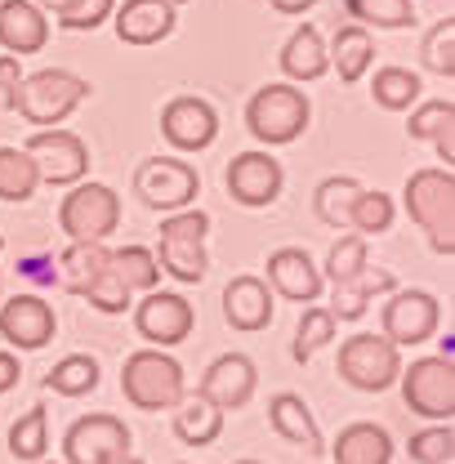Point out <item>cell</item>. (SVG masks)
<instances>
[{
	"mask_svg": "<svg viewBox=\"0 0 455 464\" xmlns=\"http://www.w3.org/2000/svg\"><path fill=\"white\" fill-rule=\"evenodd\" d=\"M282 72L290 85H308V81H322L326 76V67H331V58H326V41H322V32L313 27V23H304V27H295L290 32V41L282 45Z\"/></svg>",
	"mask_w": 455,
	"mask_h": 464,
	"instance_id": "cell-23",
	"label": "cell"
},
{
	"mask_svg": "<svg viewBox=\"0 0 455 464\" xmlns=\"http://www.w3.org/2000/svg\"><path fill=\"white\" fill-rule=\"evenodd\" d=\"M130 424L116 415H81L63 433V464H108L130 451Z\"/></svg>",
	"mask_w": 455,
	"mask_h": 464,
	"instance_id": "cell-11",
	"label": "cell"
},
{
	"mask_svg": "<svg viewBox=\"0 0 455 464\" xmlns=\"http://www.w3.org/2000/svg\"><path fill=\"white\" fill-rule=\"evenodd\" d=\"M268 277V290L273 295H282L290 304H313L322 286H326V277H322V268L308 259V250H299V246H286V250H273L268 255V268H264Z\"/></svg>",
	"mask_w": 455,
	"mask_h": 464,
	"instance_id": "cell-20",
	"label": "cell"
},
{
	"mask_svg": "<svg viewBox=\"0 0 455 464\" xmlns=\"http://www.w3.org/2000/svg\"><path fill=\"white\" fill-rule=\"evenodd\" d=\"M0 246H5V237H0Z\"/></svg>",
	"mask_w": 455,
	"mask_h": 464,
	"instance_id": "cell-52",
	"label": "cell"
},
{
	"mask_svg": "<svg viewBox=\"0 0 455 464\" xmlns=\"http://www.w3.org/2000/svg\"><path fill=\"white\" fill-rule=\"evenodd\" d=\"M335 326H340V322H335V313H331V308H304V317H299V331H295V348H290V357H295L299 366H308L317 348L335 340Z\"/></svg>",
	"mask_w": 455,
	"mask_h": 464,
	"instance_id": "cell-36",
	"label": "cell"
},
{
	"mask_svg": "<svg viewBox=\"0 0 455 464\" xmlns=\"http://www.w3.org/2000/svg\"><path fill=\"white\" fill-rule=\"evenodd\" d=\"M170 5H183V0H170Z\"/></svg>",
	"mask_w": 455,
	"mask_h": 464,
	"instance_id": "cell-51",
	"label": "cell"
},
{
	"mask_svg": "<svg viewBox=\"0 0 455 464\" xmlns=\"http://www.w3.org/2000/svg\"><path fill=\"white\" fill-rule=\"evenodd\" d=\"M371 94L384 112H411V103H420L424 90H420V76L411 67H380Z\"/></svg>",
	"mask_w": 455,
	"mask_h": 464,
	"instance_id": "cell-34",
	"label": "cell"
},
{
	"mask_svg": "<svg viewBox=\"0 0 455 464\" xmlns=\"http://www.w3.org/2000/svg\"><path fill=\"white\" fill-rule=\"evenodd\" d=\"M313 121V103L299 85L290 81H277V85H264L250 94L246 103V130L264 143V148H286L295 143Z\"/></svg>",
	"mask_w": 455,
	"mask_h": 464,
	"instance_id": "cell-4",
	"label": "cell"
},
{
	"mask_svg": "<svg viewBox=\"0 0 455 464\" xmlns=\"http://www.w3.org/2000/svg\"><path fill=\"white\" fill-rule=\"evenodd\" d=\"M23 152L32 157L41 183H54V188H72V183H81L90 174V148L72 130H54V125L50 130H36Z\"/></svg>",
	"mask_w": 455,
	"mask_h": 464,
	"instance_id": "cell-10",
	"label": "cell"
},
{
	"mask_svg": "<svg viewBox=\"0 0 455 464\" xmlns=\"http://www.w3.org/2000/svg\"><path fill=\"white\" fill-rule=\"evenodd\" d=\"M335 371H340L344 384L357 389V393H384V389L398 384V375H402V348L393 344L384 331H380V335L357 331L353 340L340 344Z\"/></svg>",
	"mask_w": 455,
	"mask_h": 464,
	"instance_id": "cell-6",
	"label": "cell"
},
{
	"mask_svg": "<svg viewBox=\"0 0 455 464\" xmlns=\"http://www.w3.org/2000/svg\"><path fill=\"white\" fill-rule=\"evenodd\" d=\"M224 433V411L210 406L206 398H183L174 406V438L183 447H210Z\"/></svg>",
	"mask_w": 455,
	"mask_h": 464,
	"instance_id": "cell-28",
	"label": "cell"
},
{
	"mask_svg": "<svg viewBox=\"0 0 455 464\" xmlns=\"http://www.w3.org/2000/svg\"><path fill=\"white\" fill-rule=\"evenodd\" d=\"M183 464H188V460H183ZM237 464H259V460H237Z\"/></svg>",
	"mask_w": 455,
	"mask_h": 464,
	"instance_id": "cell-50",
	"label": "cell"
},
{
	"mask_svg": "<svg viewBox=\"0 0 455 464\" xmlns=\"http://www.w3.org/2000/svg\"><path fill=\"white\" fill-rule=\"evenodd\" d=\"M331 67L340 72L344 85H357L366 72H371V63H375V41H371V27H362V23H344L335 27V41H331Z\"/></svg>",
	"mask_w": 455,
	"mask_h": 464,
	"instance_id": "cell-25",
	"label": "cell"
},
{
	"mask_svg": "<svg viewBox=\"0 0 455 464\" xmlns=\"http://www.w3.org/2000/svg\"><path fill=\"white\" fill-rule=\"evenodd\" d=\"M112 14L121 45H139V50L166 41L179 27V5H170V0H125V5H116Z\"/></svg>",
	"mask_w": 455,
	"mask_h": 464,
	"instance_id": "cell-19",
	"label": "cell"
},
{
	"mask_svg": "<svg viewBox=\"0 0 455 464\" xmlns=\"http://www.w3.org/2000/svg\"><path fill=\"white\" fill-rule=\"evenodd\" d=\"M282 183H286L282 161L268 157L264 148L237 152V157L228 161V174H224L228 197H232L237 206H246V210H264V206H273V201L282 197Z\"/></svg>",
	"mask_w": 455,
	"mask_h": 464,
	"instance_id": "cell-12",
	"label": "cell"
},
{
	"mask_svg": "<svg viewBox=\"0 0 455 464\" xmlns=\"http://www.w3.org/2000/svg\"><path fill=\"white\" fill-rule=\"evenodd\" d=\"M268 424H273L277 438H286L290 447H299L304 456H326V438H322L313 411H308V402L299 393H277L268 402Z\"/></svg>",
	"mask_w": 455,
	"mask_h": 464,
	"instance_id": "cell-22",
	"label": "cell"
},
{
	"mask_svg": "<svg viewBox=\"0 0 455 464\" xmlns=\"http://www.w3.org/2000/svg\"><path fill=\"white\" fill-rule=\"evenodd\" d=\"M206 232H210V215L206 210H174L161 219L157 232V264L170 273L174 282L183 286H197L206 282V268H210V255H206Z\"/></svg>",
	"mask_w": 455,
	"mask_h": 464,
	"instance_id": "cell-5",
	"label": "cell"
},
{
	"mask_svg": "<svg viewBox=\"0 0 455 464\" xmlns=\"http://www.w3.org/2000/svg\"><path fill=\"white\" fill-rule=\"evenodd\" d=\"M0 335H5V344L23 348V353L54 344L58 335L54 308L41 295H14V299L0 304Z\"/></svg>",
	"mask_w": 455,
	"mask_h": 464,
	"instance_id": "cell-15",
	"label": "cell"
},
{
	"mask_svg": "<svg viewBox=\"0 0 455 464\" xmlns=\"http://www.w3.org/2000/svg\"><path fill=\"white\" fill-rule=\"evenodd\" d=\"M348 228L362 232V237H380V232L393 228V197L389 192H366L353 201V215H348Z\"/></svg>",
	"mask_w": 455,
	"mask_h": 464,
	"instance_id": "cell-39",
	"label": "cell"
},
{
	"mask_svg": "<svg viewBox=\"0 0 455 464\" xmlns=\"http://www.w3.org/2000/svg\"><path fill=\"white\" fill-rule=\"evenodd\" d=\"M197 326V313L183 295L174 290H143L139 308H134V331L139 340H148L152 348H170V344H183Z\"/></svg>",
	"mask_w": 455,
	"mask_h": 464,
	"instance_id": "cell-13",
	"label": "cell"
},
{
	"mask_svg": "<svg viewBox=\"0 0 455 464\" xmlns=\"http://www.w3.org/2000/svg\"><path fill=\"white\" fill-rule=\"evenodd\" d=\"M41 188V174L32 166V157L23 148H0V201H32V192Z\"/></svg>",
	"mask_w": 455,
	"mask_h": 464,
	"instance_id": "cell-35",
	"label": "cell"
},
{
	"mask_svg": "<svg viewBox=\"0 0 455 464\" xmlns=\"http://www.w3.org/2000/svg\"><path fill=\"white\" fill-rule=\"evenodd\" d=\"M108 268L130 290H157V282H161V264H157V255L148 246H116V250H108Z\"/></svg>",
	"mask_w": 455,
	"mask_h": 464,
	"instance_id": "cell-33",
	"label": "cell"
},
{
	"mask_svg": "<svg viewBox=\"0 0 455 464\" xmlns=\"http://www.w3.org/2000/svg\"><path fill=\"white\" fill-rule=\"evenodd\" d=\"M85 299H90L99 313H125V308H130V286L116 277L112 268H103V273L85 286Z\"/></svg>",
	"mask_w": 455,
	"mask_h": 464,
	"instance_id": "cell-43",
	"label": "cell"
},
{
	"mask_svg": "<svg viewBox=\"0 0 455 464\" xmlns=\"http://www.w3.org/2000/svg\"><path fill=\"white\" fill-rule=\"evenodd\" d=\"M18 380H23V366H18V357H14L9 348H0V393L18 389Z\"/></svg>",
	"mask_w": 455,
	"mask_h": 464,
	"instance_id": "cell-46",
	"label": "cell"
},
{
	"mask_svg": "<svg viewBox=\"0 0 455 464\" xmlns=\"http://www.w3.org/2000/svg\"><path fill=\"white\" fill-rule=\"evenodd\" d=\"M18 81H23V67H18V58L5 54V58H0V94H5V108H9V99H14Z\"/></svg>",
	"mask_w": 455,
	"mask_h": 464,
	"instance_id": "cell-45",
	"label": "cell"
},
{
	"mask_svg": "<svg viewBox=\"0 0 455 464\" xmlns=\"http://www.w3.org/2000/svg\"><path fill=\"white\" fill-rule=\"evenodd\" d=\"M90 94V81L76 76V72H63V67H45V72H32L18 81L14 99H9V112H18L23 121H32L36 130H50L63 125L67 116L76 112Z\"/></svg>",
	"mask_w": 455,
	"mask_h": 464,
	"instance_id": "cell-3",
	"label": "cell"
},
{
	"mask_svg": "<svg viewBox=\"0 0 455 464\" xmlns=\"http://www.w3.org/2000/svg\"><path fill=\"white\" fill-rule=\"evenodd\" d=\"M18 268H23L32 282H41V286H58V259H50V255H23Z\"/></svg>",
	"mask_w": 455,
	"mask_h": 464,
	"instance_id": "cell-44",
	"label": "cell"
},
{
	"mask_svg": "<svg viewBox=\"0 0 455 464\" xmlns=\"http://www.w3.org/2000/svg\"><path fill=\"white\" fill-rule=\"evenodd\" d=\"M45 451H50V411L45 402H36L27 415L9 424V456L23 464H41Z\"/></svg>",
	"mask_w": 455,
	"mask_h": 464,
	"instance_id": "cell-31",
	"label": "cell"
},
{
	"mask_svg": "<svg viewBox=\"0 0 455 464\" xmlns=\"http://www.w3.org/2000/svg\"><path fill=\"white\" fill-rule=\"evenodd\" d=\"M121 393L134 411L157 415V411H174L188 398V380L179 357H170L166 348H139L121 366Z\"/></svg>",
	"mask_w": 455,
	"mask_h": 464,
	"instance_id": "cell-1",
	"label": "cell"
},
{
	"mask_svg": "<svg viewBox=\"0 0 455 464\" xmlns=\"http://www.w3.org/2000/svg\"><path fill=\"white\" fill-rule=\"evenodd\" d=\"M201 192V174L192 170L188 161L179 157H148L139 170H134V197L157 210V215H174V210H188Z\"/></svg>",
	"mask_w": 455,
	"mask_h": 464,
	"instance_id": "cell-8",
	"label": "cell"
},
{
	"mask_svg": "<svg viewBox=\"0 0 455 464\" xmlns=\"http://www.w3.org/2000/svg\"><path fill=\"white\" fill-rule=\"evenodd\" d=\"M273 299L277 295L268 290V282L259 273H241L224 286V322L241 335H255V331L273 326V313H277Z\"/></svg>",
	"mask_w": 455,
	"mask_h": 464,
	"instance_id": "cell-18",
	"label": "cell"
},
{
	"mask_svg": "<svg viewBox=\"0 0 455 464\" xmlns=\"http://www.w3.org/2000/svg\"><path fill=\"white\" fill-rule=\"evenodd\" d=\"M406 456L415 464H455V429L451 420H433V429L411 433Z\"/></svg>",
	"mask_w": 455,
	"mask_h": 464,
	"instance_id": "cell-38",
	"label": "cell"
},
{
	"mask_svg": "<svg viewBox=\"0 0 455 464\" xmlns=\"http://www.w3.org/2000/svg\"><path fill=\"white\" fill-rule=\"evenodd\" d=\"M406 215L438 255L455 250V174L451 166H424L406 179Z\"/></svg>",
	"mask_w": 455,
	"mask_h": 464,
	"instance_id": "cell-2",
	"label": "cell"
},
{
	"mask_svg": "<svg viewBox=\"0 0 455 464\" xmlns=\"http://www.w3.org/2000/svg\"><path fill=\"white\" fill-rule=\"evenodd\" d=\"M348 18L362 27H411L415 23V5L411 0H344Z\"/></svg>",
	"mask_w": 455,
	"mask_h": 464,
	"instance_id": "cell-37",
	"label": "cell"
},
{
	"mask_svg": "<svg viewBox=\"0 0 455 464\" xmlns=\"http://www.w3.org/2000/svg\"><path fill=\"white\" fill-rule=\"evenodd\" d=\"M326 456H335V464H393V438L375 420H357V424L340 429V438Z\"/></svg>",
	"mask_w": 455,
	"mask_h": 464,
	"instance_id": "cell-24",
	"label": "cell"
},
{
	"mask_svg": "<svg viewBox=\"0 0 455 464\" xmlns=\"http://www.w3.org/2000/svg\"><path fill=\"white\" fill-rule=\"evenodd\" d=\"M99 380H103L99 357H90V353H72V357H63V362L50 366L45 389L58 393V398H90V393L99 389Z\"/></svg>",
	"mask_w": 455,
	"mask_h": 464,
	"instance_id": "cell-30",
	"label": "cell"
},
{
	"mask_svg": "<svg viewBox=\"0 0 455 464\" xmlns=\"http://www.w3.org/2000/svg\"><path fill=\"white\" fill-rule=\"evenodd\" d=\"M255 389H259L255 362L246 353H224V357H215L206 366V375L197 384V398H206V402L219 406V411H241V406L255 398Z\"/></svg>",
	"mask_w": 455,
	"mask_h": 464,
	"instance_id": "cell-17",
	"label": "cell"
},
{
	"mask_svg": "<svg viewBox=\"0 0 455 464\" xmlns=\"http://www.w3.org/2000/svg\"><path fill=\"white\" fill-rule=\"evenodd\" d=\"M112 9H116V0H67L54 18L63 32H94L99 23L112 18Z\"/></svg>",
	"mask_w": 455,
	"mask_h": 464,
	"instance_id": "cell-42",
	"label": "cell"
},
{
	"mask_svg": "<svg viewBox=\"0 0 455 464\" xmlns=\"http://www.w3.org/2000/svg\"><path fill=\"white\" fill-rule=\"evenodd\" d=\"M420 58H424V67L433 76H447V81L455 76V23L451 18H442V23L429 27V36L420 45Z\"/></svg>",
	"mask_w": 455,
	"mask_h": 464,
	"instance_id": "cell-41",
	"label": "cell"
},
{
	"mask_svg": "<svg viewBox=\"0 0 455 464\" xmlns=\"http://www.w3.org/2000/svg\"><path fill=\"white\" fill-rule=\"evenodd\" d=\"M384 335L398 348L406 344H429L438 335V322H442V304L438 295L429 290H389V304H384Z\"/></svg>",
	"mask_w": 455,
	"mask_h": 464,
	"instance_id": "cell-14",
	"label": "cell"
},
{
	"mask_svg": "<svg viewBox=\"0 0 455 464\" xmlns=\"http://www.w3.org/2000/svg\"><path fill=\"white\" fill-rule=\"evenodd\" d=\"M161 134L179 152H206L219 134V112L197 94H179L161 108Z\"/></svg>",
	"mask_w": 455,
	"mask_h": 464,
	"instance_id": "cell-16",
	"label": "cell"
},
{
	"mask_svg": "<svg viewBox=\"0 0 455 464\" xmlns=\"http://www.w3.org/2000/svg\"><path fill=\"white\" fill-rule=\"evenodd\" d=\"M108 464H143V460H139V456H130V451H125V456H116V460H108Z\"/></svg>",
	"mask_w": 455,
	"mask_h": 464,
	"instance_id": "cell-49",
	"label": "cell"
},
{
	"mask_svg": "<svg viewBox=\"0 0 455 464\" xmlns=\"http://www.w3.org/2000/svg\"><path fill=\"white\" fill-rule=\"evenodd\" d=\"M277 14H286V18H295V14H304V9H313L317 0H268Z\"/></svg>",
	"mask_w": 455,
	"mask_h": 464,
	"instance_id": "cell-47",
	"label": "cell"
},
{
	"mask_svg": "<svg viewBox=\"0 0 455 464\" xmlns=\"http://www.w3.org/2000/svg\"><path fill=\"white\" fill-rule=\"evenodd\" d=\"M406 134L420 139V143H433L438 157H442V166H451L455 161V103L451 99H429V103H420V108L411 112V121H406Z\"/></svg>",
	"mask_w": 455,
	"mask_h": 464,
	"instance_id": "cell-26",
	"label": "cell"
},
{
	"mask_svg": "<svg viewBox=\"0 0 455 464\" xmlns=\"http://www.w3.org/2000/svg\"><path fill=\"white\" fill-rule=\"evenodd\" d=\"M389 290H398V277L389 268H362L357 277H348V282L335 286L331 313H335V322H357L371 308V299L375 295H389Z\"/></svg>",
	"mask_w": 455,
	"mask_h": 464,
	"instance_id": "cell-27",
	"label": "cell"
},
{
	"mask_svg": "<svg viewBox=\"0 0 455 464\" xmlns=\"http://www.w3.org/2000/svg\"><path fill=\"white\" fill-rule=\"evenodd\" d=\"M108 268V246L103 241H72L58 255V286L72 295H85V286Z\"/></svg>",
	"mask_w": 455,
	"mask_h": 464,
	"instance_id": "cell-29",
	"label": "cell"
},
{
	"mask_svg": "<svg viewBox=\"0 0 455 464\" xmlns=\"http://www.w3.org/2000/svg\"><path fill=\"white\" fill-rule=\"evenodd\" d=\"M362 268H366V237H362V232H344L340 241L331 246V255H326L322 277H326L331 286H340L348 277H357Z\"/></svg>",
	"mask_w": 455,
	"mask_h": 464,
	"instance_id": "cell-40",
	"label": "cell"
},
{
	"mask_svg": "<svg viewBox=\"0 0 455 464\" xmlns=\"http://www.w3.org/2000/svg\"><path fill=\"white\" fill-rule=\"evenodd\" d=\"M32 5H41V9H54V14H58V9H63L67 0H32Z\"/></svg>",
	"mask_w": 455,
	"mask_h": 464,
	"instance_id": "cell-48",
	"label": "cell"
},
{
	"mask_svg": "<svg viewBox=\"0 0 455 464\" xmlns=\"http://www.w3.org/2000/svg\"><path fill=\"white\" fill-rule=\"evenodd\" d=\"M402 402L424 420H451L455 415V366L451 357H420L398 375Z\"/></svg>",
	"mask_w": 455,
	"mask_h": 464,
	"instance_id": "cell-9",
	"label": "cell"
},
{
	"mask_svg": "<svg viewBox=\"0 0 455 464\" xmlns=\"http://www.w3.org/2000/svg\"><path fill=\"white\" fill-rule=\"evenodd\" d=\"M58 228L72 241H108L121 228V197L108 183H72L58 206Z\"/></svg>",
	"mask_w": 455,
	"mask_h": 464,
	"instance_id": "cell-7",
	"label": "cell"
},
{
	"mask_svg": "<svg viewBox=\"0 0 455 464\" xmlns=\"http://www.w3.org/2000/svg\"><path fill=\"white\" fill-rule=\"evenodd\" d=\"M357 197H362V183H357V179L331 174V179L317 183V192H313V210H317L322 224L348 228V215H353V201H357Z\"/></svg>",
	"mask_w": 455,
	"mask_h": 464,
	"instance_id": "cell-32",
	"label": "cell"
},
{
	"mask_svg": "<svg viewBox=\"0 0 455 464\" xmlns=\"http://www.w3.org/2000/svg\"><path fill=\"white\" fill-rule=\"evenodd\" d=\"M50 41V23H45V9L32 5V0H0V45L5 54L27 58L41 54Z\"/></svg>",
	"mask_w": 455,
	"mask_h": 464,
	"instance_id": "cell-21",
	"label": "cell"
}]
</instances>
